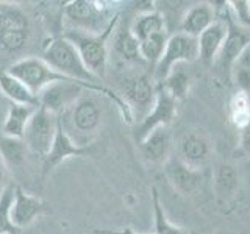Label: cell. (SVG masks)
I'll use <instances>...</instances> for the list:
<instances>
[{
  "label": "cell",
  "mask_w": 250,
  "mask_h": 234,
  "mask_svg": "<svg viewBox=\"0 0 250 234\" xmlns=\"http://www.w3.org/2000/svg\"><path fill=\"white\" fill-rule=\"evenodd\" d=\"M0 91L16 105H28V106H39L38 96H35L25 84L13 77L8 70H0Z\"/></svg>",
  "instance_id": "18"
},
{
  "label": "cell",
  "mask_w": 250,
  "mask_h": 234,
  "mask_svg": "<svg viewBox=\"0 0 250 234\" xmlns=\"http://www.w3.org/2000/svg\"><path fill=\"white\" fill-rule=\"evenodd\" d=\"M92 152L91 145H78L75 140L67 135V131L61 125V120L58 117V130L57 136L52 144L50 152L42 159V174L47 176L52 170H55L61 162H64L69 158H80V156L89 155Z\"/></svg>",
  "instance_id": "10"
},
{
  "label": "cell",
  "mask_w": 250,
  "mask_h": 234,
  "mask_svg": "<svg viewBox=\"0 0 250 234\" xmlns=\"http://www.w3.org/2000/svg\"><path fill=\"white\" fill-rule=\"evenodd\" d=\"M30 41V28L6 30L0 33V50L5 53H19L27 47Z\"/></svg>",
  "instance_id": "27"
},
{
  "label": "cell",
  "mask_w": 250,
  "mask_h": 234,
  "mask_svg": "<svg viewBox=\"0 0 250 234\" xmlns=\"http://www.w3.org/2000/svg\"><path fill=\"white\" fill-rule=\"evenodd\" d=\"M177 109H178V101L175 98H172L163 86L156 84L155 105L152 108V111L138 123L136 133H135L136 142L143 140L148 133L153 131L155 128L169 127V125L175 120Z\"/></svg>",
  "instance_id": "9"
},
{
  "label": "cell",
  "mask_w": 250,
  "mask_h": 234,
  "mask_svg": "<svg viewBox=\"0 0 250 234\" xmlns=\"http://www.w3.org/2000/svg\"><path fill=\"white\" fill-rule=\"evenodd\" d=\"M94 234H143V233H136L131 228H121V230H94Z\"/></svg>",
  "instance_id": "32"
},
{
  "label": "cell",
  "mask_w": 250,
  "mask_h": 234,
  "mask_svg": "<svg viewBox=\"0 0 250 234\" xmlns=\"http://www.w3.org/2000/svg\"><path fill=\"white\" fill-rule=\"evenodd\" d=\"M119 23V22H117ZM117 23L102 35H89L83 31L66 30L62 36L80 53L83 62L97 78H102L108 69V39L114 33Z\"/></svg>",
  "instance_id": "3"
},
{
  "label": "cell",
  "mask_w": 250,
  "mask_h": 234,
  "mask_svg": "<svg viewBox=\"0 0 250 234\" xmlns=\"http://www.w3.org/2000/svg\"><path fill=\"white\" fill-rule=\"evenodd\" d=\"M116 3L96 0H70L62 8V18L69 30L89 35H102L119 22Z\"/></svg>",
  "instance_id": "1"
},
{
  "label": "cell",
  "mask_w": 250,
  "mask_h": 234,
  "mask_svg": "<svg viewBox=\"0 0 250 234\" xmlns=\"http://www.w3.org/2000/svg\"><path fill=\"white\" fill-rule=\"evenodd\" d=\"M47 209V205L35 195L28 194L23 187L14 186V200L11 206V220L19 231L28 228L36 222L39 215H42Z\"/></svg>",
  "instance_id": "12"
},
{
  "label": "cell",
  "mask_w": 250,
  "mask_h": 234,
  "mask_svg": "<svg viewBox=\"0 0 250 234\" xmlns=\"http://www.w3.org/2000/svg\"><path fill=\"white\" fill-rule=\"evenodd\" d=\"M217 20V11L214 3L200 2L186 8L183 18L178 22V33L199 38L203 31Z\"/></svg>",
  "instance_id": "14"
},
{
  "label": "cell",
  "mask_w": 250,
  "mask_h": 234,
  "mask_svg": "<svg viewBox=\"0 0 250 234\" xmlns=\"http://www.w3.org/2000/svg\"><path fill=\"white\" fill-rule=\"evenodd\" d=\"M169 36H170L169 31L164 30V31H160V33L143 39V41H139L141 59H143V62H147V64L152 67V70L155 69V66L158 64V61L161 59L164 49H166Z\"/></svg>",
  "instance_id": "22"
},
{
  "label": "cell",
  "mask_w": 250,
  "mask_h": 234,
  "mask_svg": "<svg viewBox=\"0 0 250 234\" xmlns=\"http://www.w3.org/2000/svg\"><path fill=\"white\" fill-rule=\"evenodd\" d=\"M164 175L174 189L182 195L195 194L203 183L202 169H195L185 164L182 159L172 158L164 164Z\"/></svg>",
  "instance_id": "13"
},
{
  "label": "cell",
  "mask_w": 250,
  "mask_h": 234,
  "mask_svg": "<svg viewBox=\"0 0 250 234\" xmlns=\"http://www.w3.org/2000/svg\"><path fill=\"white\" fill-rule=\"evenodd\" d=\"M130 30L138 41H143V39H146L148 36L167 30L166 19H164V14L158 10V8L153 11L138 13L135 16V19L130 22Z\"/></svg>",
  "instance_id": "19"
},
{
  "label": "cell",
  "mask_w": 250,
  "mask_h": 234,
  "mask_svg": "<svg viewBox=\"0 0 250 234\" xmlns=\"http://www.w3.org/2000/svg\"><path fill=\"white\" fill-rule=\"evenodd\" d=\"M57 130L58 116L38 106L27 125L25 135H23V142H25L27 148L31 153L41 156L44 159L52 148L55 136H57Z\"/></svg>",
  "instance_id": "7"
},
{
  "label": "cell",
  "mask_w": 250,
  "mask_h": 234,
  "mask_svg": "<svg viewBox=\"0 0 250 234\" xmlns=\"http://www.w3.org/2000/svg\"><path fill=\"white\" fill-rule=\"evenodd\" d=\"M122 100L127 103L135 122H141L152 111L156 100V83L153 77L147 74H136L125 78L122 84Z\"/></svg>",
  "instance_id": "6"
},
{
  "label": "cell",
  "mask_w": 250,
  "mask_h": 234,
  "mask_svg": "<svg viewBox=\"0 0 250 234\" xmlns=\"http://www.w3.org/2000/svg\"><path fill=\"white\" fill-rule=\"evenodd\" d=\"M84 91H89L88 86H84L75 80L57 81L39 92L38 96L39 106L60 117L75 103L77 98Z\"/></svg>",
  "instance_id": "8"
},
{
  "label": "cell",
  "mask_w": 250,
  "mask_h": 234,
  "mask_svg": "<svg viewBox=\"0 0 250 234\" xmlns=\"http://www.w3.org/2000/svg\"><path fill=\"white\" fill-rule=\"evenodd\" d=\"M27 145L23 142V139H13V137H2L0 140V155L6 164L8 169L18 167L19 164L25 161Z\"/></svg>",
  "instance_id": "26"
},
{
  "label": "cell",
  "mask_w": 250,
  "mask_h": 234,
  "mask_svg": "<svg viewBox=\"0 0 250 234\" xmlns=\"http://www.w3.org/2000/svg\"><path fill=\"white\" fill-rule=\"evenodd\" d=\"M229 119L233 127L239 130H246L250 125V97L242 92H234L229 101Z\"/></svg>",
  "instance_id": "24"
},
{
  "label": "cell",
  "mask_w": 250,
  "mask_h": 234,
  "mask_svg": "<svg viewBox=\"0 0 250 234\" xmlns=\"http://www.w3.org/2000/svg\"><path fill=\"white\" fill-rule=\"evenodd\" d=\"M158 84L163 86V88L167 91V94L172 98H175L177 101H180V100H183L188 94H189V89L192 86V78H191L189 72H186L185 69L177 66Z\"/></svg>",
  "instance_id": "23"
},
{
  "label": "cell",
  "mask_w": 250,
  "mask_h": 234,
  "mask_svg": "<svg viewBox=\"0 0 250 234\" xmlns=\"http://www.w3.org/2000/svg\"><path fill=\"white\" fill-rule=\"evenodd\" d=\"M35 111H36L35 106L11 103V106L8 108V113L2 127L3 136L13 139H23L27 125L31 119V116L35 114Z\"/></svg>",
  "instance_id": "17"
},
{
  "label": "cell",
  "mask_w": 250,
  "mask_h": 234,
  "mask_svg": "<svg viewBox=\"0 0 250 234\" xmlns=\"http://www.w3.org/2000/svg\"><path fill=\"white\" fill-rule=\"evenodd\" d=\"M152 205H153V225L155 233L153 234H188L186 230L180 228L178 225L172 223L166 213H164L160 194L156 191V187H152Z\"/></svg>",
  "instance_id": "25"
},
{
  "label": "cell",
  "mask_w": 250,
  "mask_h": 234,
  "mask_svg": "<svg viewBox=\"0 0 250 234\" xmlns=\"http://www.w3.org/2000/svg\"><path fill=\"white\" fill-rule=\"evenodd\" d=\"M6 70L13 77L18 78L19 81L25 84L35 96H39V92L53 83L70 80V78L58 74L57 70H53L42 58H36V57L21 58L18 61H14Z\"/></svg>",
  "instance_id": "5"
},
{
  "label": "cell",
  "mask_w": 250,
  "mask_h": 234,
  "mask_svg": "<svg viewBox=\"0 0 250 234\" xmlns=\"http://www.w3.org/2000/svg\"><path fill=\"white\" fill-rule=\"evenodd\" d=\"M119 25V23H117ZM114 50L119 57L130 62H143L139 55V41L133 36L130 23L125 27H116L114 30Z\"/></svg>",
  "instance_id": "20"
},
{
  "label": "cell",
  "mask_w": 250,
  "mask_h": 234,
  "mask_svg": "<svg viewBox=\"0 0 250 234\" xmlns=\"http://www.w3.org/2000/svg\"><path fill=\"white\" fill-rule=\"evenodd\" d=\"M92 94V91L83 92L75 103L60 116L61 125L78 145H91L104 120V108Z\"/></svg>",
  "instance_id": "2"
},
{
  "label": "cell",
  "mask_w": 250,
  "mask_h": 234,
  "mask_svg": "<svg viewBox=\"0 0 250 234\" xmlns=\"http://www.w3.org/2000/svg\"><path fill=\"white\" fill-rule=\"evenodd\" d=\"M241 148L250 158V125L246 130L241 131Z\"/></svg>",
  "instance_id": "31"
},
{
  "label": "cell",
  "mask_w": 250,
  "mask_h": 234,
  "mask_svg": "<svg viewBox=\"0 0 250 234\" xmlns=\"http://www.w3.org/2000/svg\"><path fill=\"white\" fill-rule=\"evenodd\" d=\"M139 150L144 159L150 164H166L170 159L172 152V135L169 127H160L150 131L139 140Z\"/></svg>",
  "instance_id": "15"
},
{
  "label": "cell",
  "mask_w": 250,
  "mask_h": 234,
  "mask_svg": "<svg viewBox=\"0 0 250 234\" xmlns=\"http://www.w3.org/2000/svg\"><path fill=\"white\" fill-rule=\"evenodd\" d=\"M178 159L195 169L205 167L213 156V145L209 139L197 131H186L178 139L177 144Z\"/></svg>",
  "instance_id": "11"
},
{
  "label": "cell",
  "mask_w": 250,
  "mask_h": 234,
  "mask_svg": "<svg viewBox=\"0 0 250 234\" xmlns=\"http://www.w3.org/2000/svg\"><path fill=\"white\" fill-rule=\"evenodd\" d=\"M8 186H10V169L6 167L2 155H0V197H2Z\"/></svg>",
  "instance_id": "30"
},
{
  "label": "cell",
  "mask_w": 250,
  "mask_h": 234,
  "mask_svg": "<svg viewBox=\"0 0 250 234\" xmlns=\"http://www.w3.org/2000/svg\"><path fill=\"white\" fill-rule=\"evenodd\" d=\"M199 59V42L197 38L185 33H172L167 39L166 49L158 64L153 69V80L158 84L166 78L177 66L183 62H192Z\"/></svg>",
  "instance_id": "4"
},
{
  "label": "cell",
  "mask_w": 250,
  "mask_h": 234,
  "mask_svg": "<svg viewBox=\"0 0 250 234\" xmlns=\"http://www.w3.org/2000/svg\"><path fill=\"white\" fill-rule=\"evenodd\" d=\"M14 200V186L10 184L0 197V234H19L11 220V206Z\"/></svg>",
  "instance_id": "28"
},
{
  "label": "cell",
  "mask_w": 250,
  "mask_h": 234,
  "mask_svg": "<svg viewBox=\"0 0 250 234\" xmlns=\"http://www.w3.org/2000/svg\"><path fill=\"white\" fill-rule=\"evenodd\" d=\"M213 181H214V191L217 194V197L227 201L238 191L239 175L236 169L230 166V164H221L214 172Z\"/></svg>",
  "instance_id": "21"
},
{
  "label": "cell",
  "mask_w": 250,
  "mask_h": 234,
  "mask_svg": "<svg viewBox=\"0 0 250 234\" xmlns=\"http://www.w3.org/2000/svg\"><path fill=\"white\" fill-rule=\"evenodd\" d=\"M227 36V23L224 19L217 18V20L207 28L203 33L197 38L199 42V59L207 67L214 66V62L221 53Z\"/></svg>",
  "instance_id": "16"
},
{
  "label": "cell",
  "mask_w": 250,
  "mask_h": 234,
  "mask_svg": "<svg viewBox=\"0 0 250 234\" xmlns=\"http://www.w3.org/2000/svg\"><path fill=\"white\" fill-rule=\"evenodd\" d=\"M229 11L231 19L239 27L250 31V2L249 0H233L229 2Z\"/></svg>",
  "instance_id": "29"
}]
</instances>
